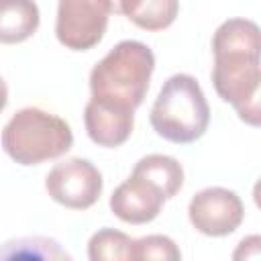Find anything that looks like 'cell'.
Returning a JSON list of instances; mask_svg holds the SVG:
<instances>
[{"instance_id":"ba28073f","label":"cell","mask_w":261,"mask_h":261,"mask_svg":"<svg viewBox=\"0 0 261 261\" xmlns=\"http://www.w3.org/2000/svg\"><path fill=\"white\" fill-rule=\"evenodd\" d=\"M84 126L92 143L106 149H116L128 141L135 126V110L90 98L84 108Z\"/></svg>"},{"instance_id":"9a60e30c","label":"cell","mask_w":261,"mask_h":261,"mask_svg":"<svg viewBox=\"0 0 261 261\" xmlns=\"http://www.w3.org/2000/svg\"><path fill=\"white\" fill-rule=\"evenodd\" d=\"M179 12V0H143L141 6L128 16L133 24L143 31L155 33L173 24Z\"/></svg>"},{"instance_id":"e0dca14e","label":"cell","mask_w":261,"mask_h":261,"mask_svg":"<svg viewBox=\"0 0 261 261\" xmlns=\"http://www.w3.org/2000/svg\"><path fill=\"white\" fill-rule=\"evenodd\" d=\"M261 253V239L257 234H251V237H245L237 251L232 253V259H247V257H259Z\"/></svg>"},{"instance_id":"30bf717a","label":"cell","mask_w":261,"mask_h":261,"mask_svg":"<svg viewBox=\"0 0 261 261\" xmlns=\"http://www.w3.org/2000/svg\"><path fill=\"white\" fill-rule=\"evenodd\" d=\"M41 22L35 0H0V43L16 45L31 39Z\"/></svg>"},{"instance_id":"d6986e66","label":"cell","mask_w":261,"mask_h":261,"mask_svg":"<svg viewBox=\"0 0 261 261\" xmlns=\"http://www.w3.org/2000/svg\"><path fill=\"white\" fill-rule=\"evenodd\" d=\"M6 104H8V86L0 75V112L6 108Z\"/></svg>"},{"instance_id":"4fadbf2b","label":"cell","mask_w":261,"mask_h":261,"mask_svg":"<svg viewBox=\"0 0 261 261\" xmlns=\"http://www.w3.org/2000/svg\"><path fill=\"white\" fill-rule=\"evenodd\" d=\"M130 249L133 239L110 226L96 230L88 241L90 261H130Z\"/></svg>"},{"instance_id":"9c48e42d","label":"cell","mask_w":261,"mask_h":261,"mask_svg":"<svg viewBox=\"0 0 261 261\" xmlns=\"http://www.w3.org/2000/svg\"><path fill=\"white\" fill-rule=\"evenodd\" d=\"M165 204L163 194L143 177L128 175L110 196V212L126 224H147L155 220Z\"/></svg>"},{"instance_id":"7c38bea8","label":"cell","mask_w":261,"mask_h":261,"mask_svg":"<svg viewBox=\"0 0 261 261\" xmlns=\"http://www.w3.org/2000/svg\"><path fill=\"white\" fill-rule=\"evenodd\" d=\"M218 51L261 53V37L257 22L239 16L224 20L212 35V53Z\"/></svg>"},{"instance_id":"8fae6325","label":"cell","mask_w":261,"mask_h":261,"mask_svg":"<svg viewBox=\"0 0 261 261\" xmlns=\"http://www.w3.org/2000/svg\"><path fill=\"white\" fill-rule=\"evenodd\" d=\"M133 175L143 177L145 181H149L151 186H155L165 200L173 198L181 186H184V167L181 163L171 157V155H163V153H151L141 157L133 171Z\"/></svg>"},{"instance_id":"8992f818","label":"cell","mask_w":261,"mask_h":261,"mask_svg":"<svg viewBox=\"0 0 261 261\" xmlns=\"http://www.w3.org/2000/svg\"><path fill=\"white\" fill-rule=\"evenodd\" d=\"M104 179L100 169L82 157H69L55 163L45 175L49 198L69 210H88L102 196Z\"/></svg>"},{"instance_id":"277c9868","label":"cell","mask_w":261,"mask_h":261,"mask_svg":"<svg viewBox=\"0 0 261 261\" xmlns=\"http://www.w3.org/2000/svg\"><path fill=\"white\" fill-rule=\"evenodd\" d=\"M212 86L216 94L237 110L243 122L251 126H259L261 53H247V51L214 53Z\"/></svg>"},{"instance_id":"5b68a950","label":"cell","mask_w":261,"mask_h":261,"mask_svg":"<svg viewBox=\"0 0 261 261\" xmlns=\"http://www.w3.org/2000/svg\"><path fill=\"white\" fill-rule=\"evenodd\" d=\"M110 14V0H59L55 37L65 49L88 51L104 39Z\"/></svg>"},{"instance_id":"3957f363","label":"cell","mask_w":261,"mask_h":261,"mask_svg":"<svg viewBox=\"0 0 261 261\" xmlns=\"http://www.w3.org/2000/svg\"><path fill=\"white\" fill-rule=\"evenodd\" d=\"M0 143L14 163L29 167L65 155L73 145V133L61 116L27 106L4 124Z\"/></svg>"},{"instance_id":"ac0fdd59","label":"cell","mask_w":261,"mask_h":261,"mask_svg":"<svg viewBox=\"0 0 261 261\" xmlns=\"http://www.w3.org/2000/svg\"><path fill=\"white\" fill-rule=\"evenodd\" d=\"M143 0H110V8L114 14H120V16H130L139 6H141Z\"/></svg>"},{"instance_id":"52a82bcc","label":"cell","mask_w":261,"mask_h":261,"mask_svg":"<svg viewBox=\"0 0 261 261\" xmlns=\"http://www.w3.org/2000/svg\"><path fill=\"white\" fill-rule=\"evenodd\" d=\"M188 218L192 226L206 237H228L241 226L245 206L237 192L222 186H210L192 196Z\"/></svg>"},{"instance_id":"5bb4252c","label":"cell","mask_w":261,"mask_h":261,"mask_svg":"<svg viewBox=\"0 0 261 261\" xmlns=\"http://www.w3.org/2000/svg\"><path fill=\"white\" fill-rule=\"evenodd\" d=\"M0 259H69L57 241L47 237H22L2 245Z\"/></svg>"},{"instance_id":"6da1fadb","label":"cell","mask_w":261,"mask_h":261,"mask_svg":"<svg viewBox=\"0 0 261 261\" xmlns=\"http://www.w3.org/2000/svg\"><path fill=\"white\" fill-rule=\"evenodd\" d=\"M153 69L155 55L151 47L135 39H124L92 67V98L137 110L147 96Z\"/></svg>"},{"instance_id":"2e32d148","label":"cell","mask_w":261,"mask_h":261,"mask_svg":"<svg viewBox=\"0 0 261 261\" xmlns=\"http://www.w3.org/2000/svg\"><path fill=\"white\" fill-rule=\"evenodd\" d=\"M181 251L177 249L175 241L165 234H147L141 239H133L130 259L135 261H177Z\"/></svg>"},{"instance_id":"7a4b0ae2","label":"cell","mask_w":261,"mask_h":261,"mask_svg":"<svg viewBox=\"0 0 261 261\" xmlns=\"http://www.w3.org/2000/svg\"><path fill=\"white\" fill-rule=\"evenodd\" d=\"M149 122L153 130L175 145L198 141L210 124V106L198 84L190 73H173L161 86Z\"/></svg>"}]
</instances>
